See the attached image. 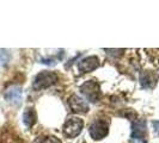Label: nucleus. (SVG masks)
Instances as JSON below:
<instances>
[{
    "mask_svg": "<svg viewBox=\"0 0 159 143\" xmlns=\"http://www.w3.org/2000/svg\"><path fill=\"white\" fill-rule=\"evenodd\" d=\"M56 81H57V75L54 72H41L35 76L34 82H32V87L35 91H41L43 88H48L53 86Z\"/></svg>",
    "mask_w": 159,
    "mask_h": 143,
    "instance_id": "7ed1b4c3",
    "label": "nucleus"
},
{
    "mask_svg": "<svg viewBox=\"0 0 159 143\" xmlns=\"http://www.w3.org/2000/svg\"><path fill=\"white\" fill-rule=\"evenodd\" d=\"M5 99L13 105H19L22 102V87L19 85H11L5 89Z\"/></svg>",
    "mask_w": 159,
    "mask_h": 143,
    "instance_id": "423d86ee",
    "label": "nucleus"
},
{
    "mask_svg": "<svg viewBox=\"0 0 159 143\" xmlns=\"http://www.w3.org/2000/svg\"><path fill=\"white\" fill-rule=\"evenodd\" d=\"M146 132V122L143 119H139L136 122H133L132 125V136L133 138H143V135Z\"/></svg>",
    "mask_w": 159,
    "mask_h": 143,
    "instance_id": "1a4fd4ad",
    "label": "nucleus"
},
{
    "mask_svg": "<svg viewBox=\"0 0 159 143\" xmlns=\"http://www.w3.org/2000/svg\"><path fill=\"white\" fill-rule=\"evenodd\" d=\"M158 76L150 71H143L140 74V85L143 88H153L157 84Z\"/></svg>",
    "mask_w": 159,
    "mask_h": 143,
    "instance_id": "6e6552de",
    "label": "nucleus"
},
{
    "mask_svg": "<svg viewBox=\"0 0 159 143\" xmlns=\"http://www.w3.org/2000/svg\"><path fill=\"white\" fill-rule=\"evenodd\" d=\"M130 143H146L145 138H133L130 137Z\"/></svg>",
    "mask_w": 159,
    "mask_h": 143,
    "instance_id": "4468645a",
    "label": "nucleus"
},
{
    "mask_svg": "<svg viewBox=\"0 0 159 143\" xmlns=\"http://www.w3.org/2000/svg\"><path fill=\"white\" fill-rule=\"evenodd\" d=\"M37 120V115L36 111L32 107H28L25 109V111L23 113V123L26 128H31Z\"/></svg>",
    "mask_w": 159,
    "mask_h": 143,
    "instance_id": "9d476101",
    "label": "nucleus"
},
{
    "mask_svg": "<svg viewBox=\"0 0 159 143\" xmlns=\"http://www.w3.org/2000/svg\"><path fill=\"white\" fill-rule=\"evenodd\" d=\"M39 143H62L57 137L55 136H48L46 138H43V140H41Z\"/></svg>",
    "mask_w": 159,
    "mask_h": 143,
    "instance_id": "f8f14e48",
    "label": "nucleus"
},
{
    "mask_svg": "<svg viewBox=\"0 0 159 143\" xmlns=\"http://www.w3.org/2000/svg\"><path fill=\"white\" fill-rule=\"evenodd\" d=\"M68 105L71 107V110L74 113H88L89 112V104L83 99L80 98L79 95L73 94L68 98Z\"/></svg>",
    "mask_w": 159,
    "mask_h": 143,
    "instance_id": "39448f33",
    "label": "nucleus"
},
{
    "mask_svg": "<svg viewBox=\"0 0 159 143\" xmlns=\"http://www.w3.org/2000/svg\"><path fill=\"white\" fill-rule=\"evenodd\" d=\"M89 132H90V136L92 137V140L95 141L103 140L109 132V124L102 119H97L90 125Z\"/></svg>",
    "mask_w": 159,
    "mask_h": 143,
    "instance_id": "20e7f679",
    "label": "nucleus"
},
{
    "mask_svg": "<svg viewBox=\"0 0 159 143\" xmlns=\"http://www.w3.org/2000/svg\"><path fill=\"white\" fill-rule=\"evenodd\" d=\"M83 128H84L83 119H80L79 117H75V116L68 117L66 119L64 128H62V134L67 138H75L77 136L80 135Z\"/></svg>",
    "mask_w": 159,
    "mask_h": 143,
    "instance_id": "f03ea898",
    "label": "nucleus"
},
{
    "mask_svg": "<svg viewBox=\"0 0 159 143\" xmlns=\"http://www.w3.org/2000/svg\"><path fill=\"white\" fill-rule=\"evenodd\" d=\"M80 92L90 103H98L102 98L101 86L96 80H88L80 86Z\"/></svg>",
    "mask_w": 159,
    "mask_h": 143,
    "instance_id": "f257e3e1",
    "label": "nucleus"
},
{
    "mask_svg": "<svg viewBox=\"0 0 159 143\" xmlns=\"http://www.w3.org/2000/svg\"><path fill=\"white\" fill-rule=\"evenodd\" d=\"M152 125H153V129H154V131L159 134V120H153L152 122Z\"/></svg>",
    "mask_w": 159,
    "mask_h": 143,
    "instance_id": "ddd939ff",
    "label": "nucleus"
},
{
    "mask_svg": "<svg viewBox=\"0 0 159 143\" xmlns=\"http://www.w3.org/2000/svg\"><path fill=\"white\" fill-rule=\"evenodd\" d=\"M99 67V58L97 56H88L80 60L78 63V69L80 73H90Z\"/></svg>",
    "mask_w": 159,
    "mask_h": 143,
    "instance_id": "0eeeda50",
    "label": "nucleus"
},
{
    "mask_svg": "<svg viewBox=\"0 0 159 143\" xmlns=\"http://www.w3.org/2000/svg\"><path fill=\"white\" fill-rule=\"evenodd\" d=\"M11 60V55L6 49H0V66H6Z\"/></svg>",
    "mask_w": 159,
    "mask_h": 143,
    "instance_id": "9b49d317",
    "label": "nucleus"
}]
</instances>
